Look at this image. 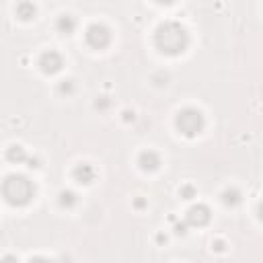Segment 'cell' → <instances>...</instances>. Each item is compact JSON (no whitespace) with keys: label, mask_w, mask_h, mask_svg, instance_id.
<instances>
[{"label":"cell","mask_w":263,"mask_h":263,"mask_svg":"<svg viewBox=\"0 0 263 263\" xmlns=\"http://www.w3.org/2000/svg\"><path fill=\"white\" fill-rule=\"evenodd\" d=\"M175 232H177V234H185V232H187V230H185V224H177V226H175Z\"/></svg>","instance_id":"cell-16"},{"label":"cell","mask_w":263,"mask_h":263,"mask_svg":"<svg viewBox=\"0 0 263 263\" xmlns=\"http://www.w3.org/2000/svg\"><path fill=\"white\" fill-rule=\"evenodd\" d=\"M154 47L164 55H181L189 47V33L177 21H164L154 31Z\"/></svg>","instance_id":"cell-1"},{"label":"cell","mask_w":263,"mask_h":263,"mask_svg":"<svg viewBox=\"0 0 263 263\" xmlns=\"http://www.w3.org/2000/svg\"><path fill=\"white\" fill-rule=\"evenodd\" d=\"M72 177H74V181H78L80 185H88V183L95 181L97 171H95L92 164H88V162H80V164H76V168L72 171Z\"/></svg>","instance_id":"cell-7"},{"label":"cell","mask_w":263,"mask_h":263,"mask_svg":"<svg viewBox=\"0 0 263 263\" xmlns=\"http://www.w3.org/2000/svg\"><path fill=\"white\" fill-rule=\"evenodd\" d=\"M193 195H195V189H193L191 185H185V187L181 189V197H183V199H191Z\"/></svg>","instance_id":"cell-14"},{"label":"cell","mask_w":263,"mask_h":263,"mask_svg":"<svg viewBox=\"0 0 263 263\" xmlns=\"http://www.w3.org/2000/svg\"><path fill=\"white\" fill-rule=\"evenodd\" d=\"M6 158H8L10 162H14V164H21V162L27 160V152H25L23 146H10V148L6 150Z\"/></svg>","instance_id":"cell-12"},{"label":"cell","mask_w":263,"mask_h":263,"mask_svg":"<svg viewBox=\"0 0 263 263\" xmlns=\"http://www.w3.org/2000/svg\"><path fill=\"white\" fill-rule=\"evenodd\" d=\"M2 195L10 205H27L35 197V185L25 175H6L2 181Z\"/></svg>","instance_id":"cell-2"},{"label":"cell","mask_w":263,"mask_h":263,"mask_svg":"<svg viewBox=\"0 0 263 263\" xmlns=\"http://www.w3.org/2000/svg\"><path fill=\"white\" fill-rule=\"evenodd\" d=\"M2 263H16V257H12V255H6V257L2 259Z\"/></svg>","instance_id":"cell-17"},{"label":"cell","mask_w":263,"mask_h":263,"mask_svg":"<svg viewBox=\"0 0 263 263\" xmlns=\"http://www.w3.org/2000/svg\"><path fill=\"white\" fill-rule=\"evenodd\" d=\"M84 39H86L88 47H92V49H105L111 43V31L103 23H92V25L86 27Z\"/></svg>","instance_id":"cell-4"},{"label":"cell","mask_w":263,"mask_h":263,"mask_svg":"<svg viewBox=\"0 0 263 263\" xmlns=\"http://www.w3.org/2000/svg\"><path fill=\"white\" fill-rule=\"evenodd\" d=\"M35 12H37V8L33 2H18L16 4V16L23 21H31L35 16Z\"/></svg>","instance_id":"cell-11"},{"label":"cell","mask_w":263,"mask_h":263,"mask_svg":"<svg viewBox=\"0 0 263 263\" xmlns=\"http://www.w3.org/2000/svg\"><path fill=\"white\" fill-rule=\"evenodd\" d=\"M257 214H259V220L263 222V201L259 203V208H257Z\"/></svg>","instance_id":"cell-18"},{"label":"cell","mask_w":263,"mask_h":263,"mask_svg":"<svg viewBox=\"0 0 263 263\" xmlns=\"http://www.w3.org/2000/svg\"><path fill=\"white\" fill-rule=\"evenodd\" d=\"M55 29H58V33H62V35H72L74 29H76V18H74L72 14H62V16H58V21H55Z\"/></svg>","instance_id":"cell-9"},{"label":"cell","mask_w":263,"mask_h":263,"mask_svg":"<svg viewBox=\"0 0 263 263\" xmlns=\"http://www.w3.org/2000/svg\"><path fill=\"white\" fill-rule=\"evenodd\" d=\"M212 220V212H210V208L205 205V203H197V205H191L189 210H187V214H185V222L189 224V226H205L208 222Z\"/></svg>","instance_id":"cell-6"},{"label":"cell","mask_w":263,"mask_h":263,"mask_svg":"<svg viewBox=\"0 0 263 263\" xmlns=\"http://www.w3.org/2000/svg\"><path fill=\"white\" fill-rule=\"evenodd\" d=\"M138 164H140L142 171L152 173V171H156V168L160 166V156H158L154 150H144V152H140V156H138Z\"/></svg>","instance_id":"cell-8"},{"label":"cell","mask_w":263,"mask_h":263,"mask_svg":"<svg viewBox=\"0 0 263 263\" xmlns=\"http://www.w3.org/2000/svg\"><path fill=\"white\" fill-rule=\"evenodd\" d=\"M175 125L179 129V134H183L185 138H195L203 132L205 127V117L199 109L195 107H185L177 113L175 117Z\"/></svg>","instance_id":"cell-3"},{"label":"cell","mask_w":263,"mask_h":263,"mask_svg":"<svg viewBox=\"0 0 263 263\" xmlns=\"http://www.w3.org/2000/svg\"><path fill=\"white\" fill-rule=\"evenodd\" d=\"M29 263H53L51 259H47V257H31L29 259Z\"/></svg>","instance_id":"cell-15"},{"label":"cell","mask_w":263,"mask_h":263,"mask_svg":"<svg viewBox=\"0 0 263 263\" xmlns=\"http://www.w3.org/2000/svg\"><path fill=\"white\" fill-rule=\"evenodd\" d=\"M62 68H64V58H62L58 51L49 49V51H43V53H41V58H39V70H41L43 74L53 76V74H58Z\"/></svg>","instance_id":"cell-5"},{"label":"cell","mask_w":263,"mask_h":263,"mask_svg":"<svg viewBox=\"0 0 263 263\" xmlns=\"http://www.w3.org/2000/svg\"><path fill=\"white\" fill-rule=\"evenodd\" d=\"M240 199H242V195H240V191H238L236 187H228V189H224V193H222V201H224V205H228V208L238 205Z\"/></svg>","instance_id":"cell-10"},{"label":"cell","mask_w":263,"mask_h":263,"mask_svg":"<svg viewBox=\"0 0 263 263\" xmlns=\"http://www.w3.org/2000/svg\"><path fill=\"white\" fill-rule=\"evenodd\" d=\"M76 201H78V197H76V193H74V191L66 189V191H62V193H60V205H62V208H74V205H76Z\"/></svg>","instance_id":"cell-13"}]
</instances>
